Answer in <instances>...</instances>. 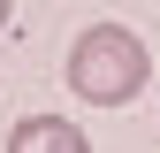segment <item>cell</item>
Returning <instances> with one entry per match:
<instances>
[{"instance_id": "6da1fadb", "label": "cell", "mask_w": 160, "mask_h": 153, "mask_svg": "<svg viewBox=\"0 0 160 153\" xmlns=\"http://www.w3.org/2000/svg\"><path fill=\"white\" fill-rule=\"evenodd\" d=\"M145 76H152V54H145V38L122 31V23H92L69 46V92L92 100V107H130L137 92H145Z\"/></svg>"}, {"instance_id": "7a4b0ae2", "label": "cell", "mask_w": 160, "mask_h": 153, "mask_svg": "<svg viewBox=\"0 0 160 153\" xmlns=\"http://www.w3.org/2000/svg\"><path fill=\"white\" fill-rule=\"evenodd\" d=\"M8 153H92V138L69 115H23V123L8 130Z\"/></svg>"}, {"instance_id": "3957f363", "label": "cell", "mask_w": 160, "mask_h": 153, "mask_svg": "<svg viewBox=\"0 0 160 153\" xmlns=\"http://www.w3.org/2000/svg\"><path fill=\"white\" fill-rule=\"evenodd\" d=\"M8 15H15V0H0V31H8Z\"/></svg>"}]
</instances>
